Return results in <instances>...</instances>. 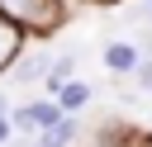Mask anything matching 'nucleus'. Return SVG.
<instances>
[{
  "mask_svg": "<svg viewBox=\"0 0 152 147\" xmlns=\"http://www.w3.org/2000/svg\"><path fill=\"white\" fill-rule=\"evenodd\" d=\"M0 14L10 24H19V28H43V33L62 19L57 0H0Z\"/></svg>",
  "mask_w": 152,
  "mask_h": 147,
  "instance_id": "obj_1",
  "label": "nucleus"
},
{
  "mask_svg": "<svg viewBox=\"0 0 152 147\" xmlns=\"http://www.w3.org/2000/svg\"><path fill=\"white\" fill-rule=\"evenodd\" d=\"M57 119H62L57 104H24V109L14 114V128H24V133H43V128H52Z\"/></svg>",
  "mask_w": 152,
  "mask_h": 147,
  "instance_id": "obj_2",
  "label": "nucleus"
},
{
  "mask_svg": "<svg viewBox=\"0 0 152 147\" xmlns=\"http://www.w3.org/2000/svg\"><path fill=\"white\" fill-rule=\"evenodd\" d=\"M104 66H109V71H133V66H138V52H133L128 43H109V47H104Z\"/></svg>",
  "mask_w": 152,
  "mask_h": 147,
  "instance_id": "obj_3",
  "label": "nucleus"
},
{
  "mask_svg": "<svg viewBox=\"0 0 152 147\" xmlns=\"http://www.w3.org/2000/svg\"><path fill=\"white\" fill-rule=\"evenodd\" d=\"M14 57H19V24H10L0 14V66H10Z\"/></svg>",
  "mask_w": 152,
  "mask_h": 147,
  "instance_id": "obj_4",
  "label": "nucleus"
},
{
  "mask_svg": "<svg viewBox=\"0 0 152 147\" xmlns=\"http://www.w3.org/2000/svg\"><path fill=\"white\" fill-rule=\"evenodd\" d=\"M86 100H90V90H86L81 81H66V85H62V104H66V109H81Z\"/></svg>",
  "mask_w": 152,
  "mask_h": 147,
  "instance_id": "obj_5",
  "label": "nucleus"
},
{
  "mask_svg": "<svg viewBox=\"0 0 152 147\" xmlns=\"http://www.w3.org/2000/svg\"><path fill=\"white\" fill-rule=\"evenodd\" d=\"M33 76H48V57H24L19 62V81H33Z\"/></svg>",
  "mask_w": 152,
  "mask_h": 147,
  "instance_id": "obj_6",
  "label": "nucleus"
},
{
  "mask_svg": "<svg viewBox=\"0 0 152 147\" xmlns=\"http://www.w3.org/2000/svg\"><path fill=\"white\" fill-rule=\"evenodd\" d=\"M133 71H138V85H142V90H152V62H138Z\"/></svg>",
  "mask_w": 152,
  "mask_h": 147,
  "instance_id": "obj_7",
  "label": "nucleus"
},
{
  "mask_svg": "<svg viewBox=\"0 0 152 147\" xmlns=\"http://www.w3.org/2000/svg\"><path fill=\"white\" fill-rule=\"evenodd\" d=\"M5 138H10V123H5V114H0V142H5Z\"/></svg>",
  "mask_w": 152,
  "mask_h": 147,
  "instance_id": "obj_8",
  "label": "nucleus"
},
{
  "mask_svg": "<svg viewBox=\"0 0 152 147\" xmlns=\"http://www.w3.org/2000/svg\"><path fill=\"white\" fill-rule=\"evenodd\" d=\"M38 147H57V142H52V138H43V142H38Z\"/></svg>",
  "mask_w": 152,
  "mask_h": 147,
  "instance_id": "obj_9",
  "label": "nucleus"
},
{
  "mask_svg": "<svg viewBox=\"0 0 152 147\" xmlns=\"http://www.w3.org/2000/svg\"><path fill=\"white\" fill-rule=\"evenodd\" d=\"M0 114H5V95H0Z\"/></svg>",
  "mask_w": 152,
  "mask_h": 147,
  "instance_id": "obj_10",
  "label": "nucleus"
}]
</instances>
